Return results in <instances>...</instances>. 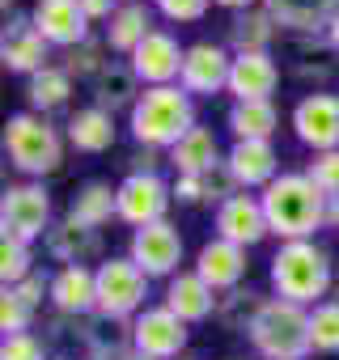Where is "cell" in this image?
I'll list each match as a JSON object with an SVG mask.
<instances>
[{"instance_id":"6da1fadb","label":"cell","mask_w":339,"mask_h":360,"mask_svg":"<svg viewBox=\"0 0 339 360\" xmlns=\"http://www.w3.org/2000/svg\"><path fill=\"white\" fill-rule=\"evenodd\" d=\"M263 212H267V229L280 242H305L318 229H326V195L309 183L305 169L280 174L259 191Z\"/></svg>"},{"instance_id":"7a4b0ae2","label":"cell","mask_w":339,"mask_h":360,"mask_svg":"<svg viewBox=\"0 0 339 360\" xmlns=\"http://www.w3.org/2000/svg\"><path fill=\"white\" fill-rule=\"evenodd\" d=\"M132 140L140 148H174L191 127H196V98L183 85H153L140 94V102L127 115Z\"/></svg>"},{"instance_id":"3957f363","label":"cell","mask_w":339,"mask_h":360,"mask_svg":"<svg viewBox=\"0 0 339 360\" xmlns=\"http://www.w3.org/2000/svg\"><path fill=\"white\" fill-rule=\"evenodd\" d=\"M271 288L276 297L284 301H297V305H322L326 288H331V250L318 246L314 238L305 242H280V250L271 255Z\"/></svg>"},{"instance_id":"277c9868","label":"cell","mask_w":339,"mask_h":360,"mask_svg":"<svg viewBox=\"0 0 339 360\" xmlns=\"http://www.w3.org/2000/svg\"><path fill=\"white\" fill-rule=\"evenodd\" d=\"M64 140L68 136H60V127L39 110H18L5 123V157L26 178L56 174L64 161Z\"/></svg>"},{"instance_id":"5b68a950","label":"cell","mask_w":339,"mask_h":360,"mask_svg":"<svg viewBox=\"0 0 339 360\" xmlns=\"http://www.w3.org/2000/svg\"><path fill=\"white\" fill-rule=\"evenodd\" d=\"M246 335L263 360H305L314 352L309 347V305L267 297V305L259 309V318Z\"/></svg>"},{"instance_id":"8992f818","label":"cell","mask_w":339,"mask_h":360,"mask_svg":"<svg viewBox=\"0 0 339 360\" xmlns=\"http://www.w3.org/2000/svg\"><path fill=\"white\" fill-rule=\"evenodd\" d=\"M51 229V195L43 183H13L0 195V233L18 242H39Z\"/></svg>"},{"instance_id":"52a82bcc","label":"cell","mask_w":339,"mask_h":360,"mask_svg":"<svg viewBox=\"0 0 339 360\" xmlns=\"http://www.w3.org/2000/svg\"><path fill=\"white\" fill-rule=\"evenodd\" d=\"M148 297V276L127 259V255H115L98 267V314L106 318H136Z\"/></svg>"},{"instance_id":"ba28073f","label":"cell","mask_w":339,"mask_h":360,"mask_svg":"<svg viewBox=\"0 0 339 360\" xmlns=\"http://www.w3.org/2000/svg\"><path fill=\"white\" fill-rule=\"evenodd\" d=\"M191 330L170 305H148L132 318V347L148 360H179Z\"/></svg>"},{"instance_id":"9c48e42d","label":"cell","mask_w":339,"mask_h":360,"mask_svg":"<svg viewBox=\"0 0 339 360\" xmlns=\"http://www.w3.org/2000/svg\"><path fill=\"white\" fill-rule=\"evenodd\" d=\"M127 259H132L148 280H161V276L170 280V276H179V263H183V233H179V225L157 221V225L132 229Z\"/></svg>"},{"instance_id":"30bf717a","label":"cell","mask_w":339,"mask_h":360,"mask_svg":"<svg viewBox=\"0 0 339 360\" xmlns=\"http://www.w3.org/2000/svg\"><path fill=\"white\" fill-rule=\"evenodd\" d=\"M280 56H284V64L297 81L314 85V94L339 77V51L331 47L326 34H284Z\"/></svg>"},{"instance_id":"8fae6325","label":"cell","mask_w":339,"mask_h":360,"mask_svg":"<svg viewBox=\"0 0 339 360\" xmlns=\"http://www.w3.org/2000/svg\"><path fill=\"white\" fill-rule=\"evenodd\" d=\"M174 200V187L161 174H127L119 183V221L132 229L165 221V208Z\"/></svg>"},{"instance_id":"7c38bea8","label":"cell","mask_w":339,"mask_h":360,"mask_svg":"<svg viewBox=\"0 0 339 360\" xmlns=\"http://www.w3.org/2000/svg\"><path fill=\"white\" fill-rule=\"evenodd\" d=\"M293 131L305 148L314 153H335L339 148V94H305L293 110Z\"/></svg>"},{"instance_id":"4fadbf2b","label":"cell","mask_w":339,"mask_h":360,"mask_svg":"<svg viewBox=\"0 0 339 360\" xmlns=\"http://www.w3.org/2000/svg\"><path fill=\"white\" fill-rule=\"evenodd\" d=\"M183 60H187V47H179V39L170 34V30H153V34L127 56V64L136 68V77H140L144 89H153V85H179Z\"/></svg>"},{"instance_id":"5bb4252c","label":"cell","mask_w":339,"mask_h":360,"mask_svg":"<svg viewBox=\"0 0 339 360\" xmlns=\"http://www.w3.org/2000/svg\"><path fill=\"white\" fill-rule=\"evenodd\" d=\"M229 68H234V51H225L221 43H191L179 85L191 98H212V94L229 89Z\"/></svg>"},{"instance_id":"9a60e30c","label":"cell","mask_w":339,"mask_h":360,"mask_svg":"<svg viewBox=\"0 0 339 360\" xmlns=\"http://www.w3.org/2000/svg\"><path fill=\"white\" fill-rule=\"evenodd\" d=\"M47 60H51V43L39 34L34 18H9L5 34H0V64L9 72L34 77V72L47 68Z\"/></svg>"},{"instance_id":"2e32d148","label":"cell","mask_w":339,"mask_h":360,"mask_svg":"<svg viewBox=\"0 0 339 360\" xmlns=\"http://www.w3.org/2000/svg\"><path fill=\"white\" fill-rule=\"evenodd\" d=\"M212 225H217V238H225V242H234V246H242V250L259 246V242L271 233V229H267L263 200L250 195V191H238L234 200H225V204L217 208Z\"/></svg>"},{"instance_id":"e0dca14e","label":"cell","mask_w":339,"mask_h":360,"mask_svg":"<svg viewBox=\"0 0 339 360\" xmlns=\"http://www.w3.org/2000/svg\"><path fill=\"white\" fill-rule=\"evenodd\" d=\"M30 18H34L39 34L60 51H72L89 39V18L81 9V0H34Z\"/></svg>"},{"instance_id":"ac0fdd59","label":"cell","mask_w":339,"mask_h":360,"mask_svg":"<svg viewBox=\"0 0 339 360\" xmlns=\"http://www.w3.org/2000/svg\"><path fill=\"white\" fill-rule=\"evenodd\" d=\"M280 85V56L255 51V56H234L229 68V94L238 102H271Z\"/></svg>"},{"instance_id":"d6986e66","label":"cell","mask_w":339,"mask_h":360,"mask_svg":"<svg viewBox=\"0 0 339 360\" xmlns=\"http://www.w3.org/2000/svg\"><path fill=\"white\" fill-rule=\"evenodd\" d=\"M51 305L68 318H89L98 314V271H89L85 263L60 267L51 276Z\"/></svg>"},{"instance_id":"ffe728a7","label":"cell","mask_w":339,"mask_h":360,"mask_svg":"<svg viewBox=\"0 0 339 360\" xmlns=\"http://www.w3.org/2000/svg\"><path fill=\"white\" fill-rule=\"evenodd\" d=\"M234 178H238V187L242 191H263L271 178H280V157H276V144L271 140H234V148L225 153Z\"/></svg>"},{"instance_id":"44dd1931","label":"cell","mask_w":339,"mask_h":360,"mask_svg":"<svg viewBox=\"0 0 339 360\" xmlns=\"http://www.w3.org/2000/svg\"><path fill=\"white\" fill-rule=\"evenodd\" d=\"M217 288L200 276V271H179V276H170V284H165V301L161 305H170L187 326L191 322H204V318H217Z\"/></svg>"},{"instance_id":"7402d4cb","label":"cell","mask_w":339,"mask_h":360,"mask_svg":"<svg viewBox=\"0 0 339 360\" xmlns=\"http://www.w3.org/2000/svg\"><path fill=\"white\" fill-rule=\"evenodd\" d=\"M246 267H250V263H246V250H242V246H234V242H225V238L204 242V246H200V255H196V271H200L217 292L242 288Z\"/></svg>"},{"instance_id":"603a6c76","label":"cell","mask_w":339,"mask_h":360,"mask_svg":"<svg viewBox=\"0 0 339 360\" xmlns=\"http://www.w3.org/2000/svg\"><path fill=\"white\" fill-rule=\"evenodd\" d=\"M263 9L276 18L284 34H326L339 0H263Z\"/></svg>"},{"instance_id":"cb8c5ba5","label":"cell","mask_w":339,"mask_h":360,"mask_svg":"<svg viewBox=\"0 0 339 360\" xmlns=\"http://www.w3.org/2000/svg\"><path fill=\"white\" fill-rule=\"evenodd\" d=\"M77 339L85 343L89 360H123L132 352V322L127 318H106V314H89L77 330Z\"/></svg>"},{"instance_id":"d4e9b609","label":"cell","mask_w":339,"mask_h":360,"mask_svg":"<svg viewBox=\"0 0 339 360\" xmlns=\"http://www.w3.org/2000/svg\"><path fill=\"white\" fill-rule=\"evenodd\" d=\"M47 250L51 259H60L64 267L72 263H85V259H98L102 255V229H89L81 225L77 217H64L47 229Z\"/></svg>"},{"instance_id":"484cf974","label":"cell","mask_w":339,"mask_h":360,"mask_svg":"<svg viewBox=\"0 0 339 360\" xmlns=\"http://www.w3.org/2000/svg\"><path fill=\"white\" fill-rule=\"evenodd\" d=\"M157 26H153V13H148V5H140V0H123V5L110 13V22H106V47L110 51H119V56H132L148 34H153Z\"/></svg>"},{"instance_id":"4316f807","label":"cell","mask_w":339,"mask_h":360,"mask_svg":"<svg viewBox=\"0 0 339 360\" xmlns=\"http://www.w3.org/2000/svg\"><path fill=\"white\" fill-rule=\"evenodd\" d=\"M276 39H280V26H276V18H271L263 5L242 9V13H234V22H229V47H234V56L271 51Z\"/></svg>"},{"instance_id":"83f0119b","label":"cell","mask_w":339,"mask_h":360,"mask_svg":"<svg viewBox=\"0 0 339 360\" xmlns=\"http://www.w3.org/2000/svg\"><path fill=\"white\" fill-rule=\"evenodd\" d=\"M140 77H136V68L132 64H123V60H110L106 64V72L94 81V106H102V110H127L132 115V106L140 102Z\"/></svg>"},{"instance_id":"f1b7e54d","label":"cell","mask_w":339,"mask_h":360,"mask_svg":"<svg viewBox=\"0 0 339 360\" xmlns=\"http://www.w3.org/2000/svg\"><path fill=\"white\" fill-rule=\"evenodd\" d=\"M68 144L77 153H106L115 144V115L102 110V106H81L72 119H68Z\"/></svg>"},{"instance_id":"f546056e","label":"cell","mask_w":339,"mask_h":360,"mask_svg":"<svg viewBox=\"0 0 339 360\" xmlns=\"http://www.w3.org/2000/svg\"><path fill=\"white\" fill-rule=\"evenodd\" d=\"M170 165H174V174H204V169H212L217 161H225L221 157V148H217V136H212V127H191L174 148H170V157H165Z\"/></svg>"},{"instance_id":"4dcf8cb0","label":"cell","mask_w":339,"mask_h":360,"mask_svg":"<svg viewBox=\"0 0 339 360\" xmlns=\"http://www.w3.org/2000/svg\"><path fill=\"white\" fill-rule=\"evenodd\" d=\"M68 217H77V221L89 225V229H102L110 217H119V187H110V183H102V178H94V183H85V187L72 195Z\"/></svg>"},{"instance_id":"1f68e13d","label":"cell","mask_w":339,"mask_h":360,"mask_svg":"<svg viewBox=\"0 0 339 360\" xmlns=\"http://www.w3.org/2000/svg\"><path fill=\"white\" fill-rule=\"evenodd\" d=\"M68 98H72V77L64 72V64H47L43 72H34V77L26 81V102H30V110H39V115L60 110Z\"/></svg>"},{"instance_id":"d6a6232c","label":"cell","mask_w":339,"mask_h":360,"mask_svg":"<svg viewBox=\"0 0 339 360\" xmlns=\"http://www.w3.org/2000/svg\"><path fill=\"white\" fill-rule=\"evenodd\" d=\"M276 127H280L276 102H234V110H229L234 140H271Z\"/></svg>"},{"instance_id":"836d02e7","label":"cell","mask_w":339,"mask_h":360,"mask_svg":"<svg viewBox=\"0 0 339 360\" xmlns=\"http://www.w3.org/2000/svg\"><path fill=\"white\" fill-rule=\"evenodd\" d=\"M263 305H267L263 292H255V288H229V292H221V301H217V322H221L225 330L246 335V330L255 326V318H259Z\"/></svg>"},{"instance_id":"e575fe53","label":"cell","mask_w":339,"mask_h":360,"mask_svg":"<svg viewBox=\"0 0 339 360\" xmlns=\"http://www.w3.org/2000/svg\"><path fill=\"white\" fill-rule=\"evenodd\" d=\"M309 347L322 356L339 352V297H326L322 305L309 309Z\"/></svg>"},{"instance_id":"d590c367","label":"cell","mask_w":339,"mask_h":360,"mask_svg":"<svg viewBox=\"0 0 339 360\" xmlns=\"http://www.w3.org/2000/svg\"><path fill=\"white\" fill-rule=\"evenodd\" d=\"M106 39H85L81 47H72V51H64V72L72 77V81H98L102 72H106Z\"/></svg>"},{"instance_id":"8d00e7d4","label":"cell","mask_w":339,"mask_h":360,"mask_svg":"<svg viewBox=\"0 0 339 360\" xmlns=\"http://www.w3.org/2000/svg\"><path fill=\"white\" fill-rule=\"evenodd\" d=\"M30 271H34L30 242H18V238H5V233H0V280H5V288L22 284Z\"/></svg>"},{"instance_id":"74e56055","label":"cell","mask_w":339,"mask_h":360,"mask_svg":"<svg viewBox=\"0 0 339 360\" xmlns=\"http://www.w3.org/2000/svg\"><path fill=\"white\" fill-rule=\"evenodd\" d=\"M30 322H34V305H30L18 288H5V292H0V330H5V339H9V335H26Z\"/></svg>"},{"instance_id":"f35d334b","label":"cell","mask_w":339,"mask_h":360,"mask_svg":"<svg viewBox=\"0 0 339 360\" xmlns=\"http://www.w3.org/2000/svg\"><path fill=\"white\" fill-rule=\"evenodd\" d=\"M200 178H204V200H208V204H217V208L242 191V187H238V178H234V169H229V161H217V165H212V169H204Z\"/></svg>"},{"instance_id":"ab89813d","label":"cell","mask_w":339,"mask_h":360,"mask_svg":"<svg viewBox=\"0 0 339 360\" xmlns=\"http://www.w3.org/2000/svg\"><path fill=\"white\" fill-rule=\"evenodd\" d=\"M309 183L322 191V195H339V148L335 153H314V161L305 165Z\"/></svg>"},{"instance_id":"60d3db41","label":"cell","mask_w":339,"mask_h":360,"mask_svg":"<svg viewBox=\"0 0 339 360\" xmlns=\"http://www.w3.org/2000/svg\"><path fill=\"white\" fill-rule=\"evenodd\" d=\"M153 5H157V13H161L165 22H174V26H191V22H200V18L208 13L212 0H153Z\"/></svg>"},{"instance_id":"b9f144b4","label":"cell","mask_w":339,"mask_h":360,"mask_svg":"<svg viewBox=\"0 0 339 360\" xmlns=\"http://www.w3.org/2000/svg\"><path fill=\"white\" fill-rule=\"evenodd\" d=\"M0 360H47V347L34 330L26 335H9L5 343H0Z\"/></svg>"},{"instance_id":"7bdbcfd3","label":"cell","mask_w":339,"mask_h":360,"mask_svg":"<svg viewBox=\"0 0 339 360\" xmlns=\"http://www.w3.org/2000/svg\"><path fill=\"white\" fill-rule=\"evenodd\" d=\"M13 288H18L34 309H39L43 301H51V276H43V271H30V276H26L22 284H13Z\"/></svg>"},{"instance_id":"ee69618b","label":"cell","mask_w":339,"mask_h":360,"mask_svg":"<svg viewBox=\"0 0 339 360\" xmlns=\"http://www.w3.org/2000/svg\"><path fill=\"white\" fill-rule=\"evenodd\" d=\"M174 200L179 204H208L204 200V178L200 174H179L174 178Z\"/></svg>"},{"instance_id":"f6af8a7d","label":"cell","mask_w":339,"mask_h":360,"mask_svg":"<svg viewBox=\"0 0 339 360\" xmlns=\"http://www.w3.org/2000/svg\"><path fill=\"white\" fill-rule=\"evenodd\" d=\"M81 9L89 22H110V13L119 9V0H81Z\"/></svg>"},{"instance_id":"bcb514c9","label":"cell","mask_w":339,"mask_h":360,"mask_svg":"<svg viewBox=\"0 0 339 360\" xmlns=\"http://www.w3.org/2000/svg\"><path fill=\"white\" fill-rule=\"evenodd\" d=\"M326 229H339V195H326Z\"/></svg>"},{"instance_id":"7dc6e473","label":"cell","mask_w":339,"mask_h":360,"mask_svg":"<svg viewBox=\"0 0 339 360\" xmlns=\"http://www.w3.org/2000/svg\"><path fill=\"white\" fill-rule=\"evenodd\" d=\"M212 5H221V9H234V13H242V9H255V0H212Z\"/></svg>"},{"instance_id":"c3c4849f","label":"cell","mask_w":339,"mask_h":360,"mask_svg":"<svg viewBox=\"0 0 339 360\" xmlns=\"http://www.w3.org/2000/svg\"><path fill=\"white\" fill-rule=\"evenodd\" d=\"M326 39H331V47H335V51H339V13H335V18H331V26H326Z\"/></svg>"},{"instance_id":"681fc988","label":"cell","mask_w":339,"mask_h":360,"mask_svg":"<svg viewBox=\"0 0 339 360\" xmlns=\"http://www.w3.org/2000/svg\"><path fill=\"white\" fill-rule=\"evenodd\" d=\"M123 360H148V356H140V352H136V347H132V352H127V356H123Z\"/></svg>"},{"instance_id":"f907efd6","label":"cell","mask_w":339,"mask_h":360,"mask_svg":"<svg viewBox=\"0 0 339 360\" xmlns=\"http://www.w3.org/2000/svg\"><path fill=\"white\" fill-rule=\"evenodd\" d=\"M0 5H5V9H9V5H13V0H0Z\"/></svg>"},{"instance_id":"816d5d0a","label":"cell","mask_w":339,"mask_h":360,"mask_svg":"<svg viewBox=\"0 0 339 360\" xmlns=\"http://www.w3.org/2000/svg\"><path fill=\"white\" fill-rule=\"evenodd\" d=\"M51 360H68V356H51Z\"/></svg>"},{"instance_id":"f5cc1de1","label":"cell","mask_w":339,"mask_h":360,"mask_svg":"<svg viewBox=\"0 0 339 360\" xmlns=\"http://www.w3.org/2000/svg\"><path fill=\"white\" fill-rule=\"evenodd\" d=\"M179 360H187V356H179Z\"/></svg>"},{"instance_id":"db71d44e","label":"cell","mask_w":339,"mask_h":360,"mask_svg":"<svg viewBox=\"0 0 339 360\" xmlns=\"http://www.w3.org/2000/svg\"><path fill=\"white\" fill-rule=\"evenodd\" d=\"M85 360H89V356H85Z\"/></svg>"}]
</instances>
